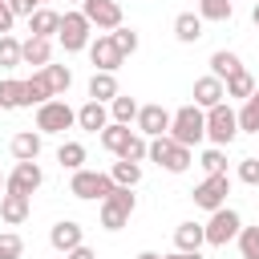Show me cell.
<instances>
[{
  "label": "cell",
  "mask_w": 259,
  "mask_h": 259,
  "mask_svg": "<svg viewBox=\"0 0 259 259\" xmlns=\"http://www.w3.org/2000/svg\"><path fill=\"white\" fill-rule=\"evenodd\" d=\"M89 61H93V73H117L125 57L117 53V45H113V40H109V32H105V36L89 40Z\"/></svg>",
  "instance_id": "obj_12"
},
{
  "label": "cell",
  "mask_w": 259,
  "mask_h": 259,
  "mask_svg": "<svg viewBox=\"0 0 259 259\" xmlns=\"http://www.w3.org/2000/svg\"><path fill=\"white\" fill-rule=\"evenodd\" d=\"M130 134H134L130 125H117V121H109V125L101 130V146H105L109 154H117V158H121V150H125V142H130Z\"/></svg>",
  "instance_id": "obj_29"
},
{
  "label": "cell",
  "mask_w": 259,
  "mask_h": 259,
  "mask_svg": "<svg viewBox=\"0 0 259 259\" xmlns=\"http://www.w3.org/2000/svg\"><path fill=\"white\" fill-rule=\"evenodd\" d=\"M198 16L202 20H231L235 16V0H198Z\"/></svg>",
  "instance_id": "obj_32"
},
{
  "label": "cell",
  "mask_w": 259,
  "mask_h": 259,
  "mask_svg": "<svg viewBox=\"0 0 259 259\" xmlns=\"http://www.w3.org/2000/svg\"><path fill=\"white\" fill-rule=\"evenodd\" d=\"M89 32H93V24H89V20L81 16V8H77V12H65V16H61L57 40H61L65 53H81V49H89Z\"/></svg>",
  "instance_id": "obj_6"
},
{
  "label": "cell",
  "mask_w": 259,
  "mask_h": 259,
  "mask_svg": "<svg viewBox=\"0 0 259 259\" xmlns=\"http://www.w3.org/2000/svg\"><path fill=\"white\" fill-rule=\"evenodd\" d=\"M12 158H16V162H36V158H40V134L20 130V134L12 138Z\"/></svg>",
  "instance_id": "obj_22"
},
{
  "label": "cell",
  "mask_w": 259,
  "mask_h": 259,
  "mask_svg": "<svg viewBox=\"0 0 259 259\" xmlns=\"http://www.w3.org/2000/svg\"><path fill=\"white\" fill-rule=\"evenodd\" d=\"M117 93H121V89H117V77H113V73H93V77H89V101L109 105Z\"/></svg>",
  "instance_id": "obj_21"
},
{
  "label": "cell",
  "mask_w": 259,
  "mask_h": 259,
  "mask_svg": "<svg viewBox=\"0 0 259 259\" xmlns=\"http://www.w3.org/2000/svg\"><path fill=\"white\" fill-rule=\"evenodd\" d=\"M174 36H178L182 45L202 40V16H198V12H178V16H174Z\"/></svg>",
  "instance_id": "obj_20"
},
{
  "label": "cell",
  "mask_w": 259,
  "mask_h": 259,
  "mask_svg": "<svg viewBox=\"0 0 259 259\" xmlns=\"http://www.w3.org/2000/svg\"><path fill=\"white\" fill-rule=\"evenodd\" d=\"M0 65L4 69H16L20 65V40L8 32V36H0Z\"/></svg>",
  "instance_id": "obj_38"
},
{
  "label": "cell",
  "mask_w": 259,
  "mask_h": 259,
  "mask_svg": "<svg viewBox=\"0 0 259 259\" xmlns=\"http://www.w3.org/2000/svg\"><path fill=\"white\" fill-rule=\"evenodd\" d=\"M162 259H202L198 251H174V255H162Z\"/></svg>",
  "instance_id": "obj_45"
},
{
  "label": "cell",
  "mask_w": 259,
  "mask_h": 259,
  "mask_svg": "<svg viewBox=\"0 0 259 259\" xmlns=\"http://www.w3.org/2000/svg\"><path fill=\"white\" fill-rule=\"evenodd\" d=\"M134 121H138V134H142V138H162V134H170V113H166L162 105H142Z\"/></svg>",
  "instance_id": "obj_13"
},
{
  "label": "cell",
  "mask_w": 259,
  "mask_h": 259,
  "mask_svg": "<svg viewBox=\"0 0 259 259\" xmlns=\"http://www.w3.org/2000/svg\"><path fill=\"white\" fill-rule=\"evenodd\" d=\"M53 61V40H45V36H28V40H20V65H36V69H45Z\"/></svg>",
  "instance_id": "obj_17"
},
{
  "label": "cell",
  "mask_w": 259,
  "mask_h": 259,
  "mask_svg": "<svg viewBox=\"0 0 259 259\" xmlns=\"http://www.w3.org/2000/svg\"><path fill=\"white\" fill-rule=\"evenodd\" d=\"M235 239H239V255L243 259H259V227H243Z\"/></svg>",
  "instance_id": "obj_36"
},
{
  "label": "cell",
  "mask_w": 259,
  "mask_h": 259,
  "mask_svg": "<svg viewBox=\"0 0 259 259\" xmlns=\"http://www.w3.org/2000/svg\"><path fill=\"white\" fill-rule=\"evenodd\" d=\"M24 255V239L16 231H4L0 235V259H20Z\"/></svg>",
  "instance_id": "obj_40"
},
{
  "label": "cell",
  "mask_w": 259,
  "mask_h": 259,
  "mask_svg": "<svg viewBox=\"0 0 259 259\" xmlns=\"http://www.w3.org/2000/svg\"><path fill=\"white\" fill-rule=\"evenodd\" d=\"M150 162H158L162 170H170V174H182V170H190V162H194V154L186 150V146H178L170 134H162V138H150V154H146Z\"/></svg>",
  "instance_id": "obj_2"
},
{
  "label": "cell",
  "mask_w": 259,
  "mask_h": 259,
  "mask_svg": "<svg viewBox=\"0 0 259 259\" xmlns=\"http://www.w3.org/2000/svg\"><path fill=\"white\" fill-rule=\"evenodd\" d=\"M146 154H150V142H146L142 134H130V142H125L121 158H125V162H138V166H142V162H146Z\"/></svg>",
  "instance_id": "obj_37"
},
{
  "label": "cell",
  "mask_w": 259,
  "mask_h": 259,
  "mask_svg": "<svg viewBox=\"0 0 259 259\" xmlns=\"http://www.w3.org/2000/svg\"><path fill=\"white\" fill-rule=\"evenodd\" d=\"M251 97H259V81H255V93H251Z\"/></svg>",
  "instance_id": "obj_48"
},
{
  "label": "cell",
  "mask_w": 259,
  "mask_h": 259,
  "mask_svg": "<svg viewBox=\"0 0 259 259\" xmlns=\"http://www.w3.org/2000/svg\"><path fill=\"white\" fill-rule=\"evenodd\" d=\"M235 121H239L243 134H259V97H247L243 109L235 113Z\"/></svg>",
  "instance_id": "obj_34"
},
{
  "label": "cell",
  "mask_w": 259,
  "mask_h": 259,
  "mask_svg": "<svg viewBox=\"0 0 259 259\" xmlns=\"http://www.w3.org/2000/svg\"><path fill=\"white\" fill-rule=\"evenodd\" d=\"M81 16L93 24V28H121V4L117 0H81Z\"/></svg>",
  "instance_id": "obj_10"
},
{
  "label": "cell",
  "mask_w": 259,
  "mask_h": 259,
  "mask_svg": "<svg viewBox=\"0 0 259 259\" xmlns=\"http://www.w3.org/2000/svg\"><path fill=\"white\" fill-rule=\"evenodd\" d=\"M28 210H32V198H28V194H16V190H4V194H0V219H4L8 227H20V223L28 219Z\"/></svg>",
  "instance_id": "obj_14"
},
{
  "label": "cell",
  "mask_w": 259,
  "mask_h": 259,
  "mask_svg": "<svg viewBox=\"0 0 259 259\" xmlns=\"http://www.w3.org/2000/svg\"><path fill=\"white\" fill-rule=\"evenodd\" d=\"M57 162H61L65 170H85V146H81V142H61Z\"/></svg>",
  "instance_id": "obj_33"
},
{
  "label": "cell",
  "mask_w": 259,
  "mask_h": 259,
  "mask_svg": "<svg viewBox=\"0 0 259 259\" xmlns=\"http://www.w3.org/2000/svg\"><path fill=\"white\" fill-rule=\"evenodd\" d=\"M138 259H162V255H154V251H142V255H138Z\"/></svg>",
  "instance_id": "obj_47"
},
{
  "label": "cell",
  "mask_w": 259,
  "mask_h": 259,
  "mask_svg": "<svg viewBox=\"0 0 259 259\" xmlns=\"http://www.w3.org/2000/svg\"><path fill=\"white\" fill-rule=\"evenodd\" d=\"M138 109H142V105H138V101H134L130 93H117V97L109 101V117H113L117 125H130V121L138 117Z\"/></svg>",
  "instance_id": "obj_28"
},
{
  "label": "cell",
  "mask_w": 259,
  "mask_h": 259,
  "mask_svg": "<svg viewBox=\"0 0 259 259\" xmlns=\"http://www.w3.org/2000/svg\"><path fill=\"white\" fill-rule=\"evenodd\" d=\"M8 8H12V16H32L40 4L36 0H8Z\"/></svg>",
  "instance_id": "obj_42"
},
{
  "label": "cell",
  "mask_w": 259,
  "mask_h": 259,
  "mask_svg": "<svg viewBox=\"0 0 259 259\" xmlns=\"http://www.w3.org/2000/svg\"><path fill=\"white\" fill-rule=\"evenodd\" d=\"M20 105H24V81L4 77L0 81V109H20Z\"/></svg>",
  "instance_id": "obj_31"
},
{
  "label": "cell",
  "mask_w": 259,
  "mask_h": 259,
  "mask_svg": "<svg viewBox=\"0 0 259 259\" xmlns=\"http://www.w3.org/2000/svg\"><path fill=\"white\" fill-rule=\"evenodd\" d=\"M251 20H255V28H259V0H255V8H251Z\"/></svg>",
  "instance_id": "obj_46"
},
{
  "label": "cell",
  "mask_w": 259,
  "mask_h": 259,
  "mask_svg": "<svg viewBox=\"0 0 259 259\" xmlns=\"http://www.w3.org/2000/svg\"><path fill=\"white\" fill-rule=\"evenodd\" d=\"M170 138L178 142V146H198L202 138H206V109H198V105H182L178 113H170Z\"/></svg>",
  "instance_id": "obj_1"
},
{
  "label": "cell",
  "mask_w": 259,
  "mask_h": 259,
  "mask_svg": "<svg viewBox=\"0 0 259 259\" xmlns=\"http://www.w3.org/2000/svg\"><path fill=\"white\" fill-rule=\"evenodd\" d=\"M0 190H4V178H0Z\"/></svg>",
  "instance_id": "obj_50"
},
{
  "label": "cell",
  "mask_w": 259,
  "mask_h": 259,
  "mask_svg": "<svg viewBox=\"0 0 259 259\" xmlns=\"http://www.w3.org/2000/svg\"><path fill=\"white\" fill-rule=\"evenodd\" d=\"M239 182L259 186V158H243V162H239Z\"/></svg>",
  "instance_id": "obj_41"
},
{
  "label": "cell",
  "mask_w": 259,
  "mask_h": 259,
  "mask_svg": "<svg viewBox=\"0 0 259 259\" xmlns=\"http://www.w3.org/2000/svg\"><path fill=\"white\" fill-rule=\"evenodd\" d=\"M223 89H227V97H239V101H247V97L255 93V77H251L247 69H239L235 77H227V81H223Z\"/></svg>",
  "instance_id": "obj_30"
},
{
  "label": "cell",
  "mask_w": 259,
  "mask_h": 259,
  "mask_svg": "<svg viewBox=\"0 0 259 259\" xmlns=\"http://www.w3.org/2000/svg\"><path fill=\"white\" fill-rule=\"evenodd\" d=\"M109 40L117 45V53H121V57H134V53H138V32H134V28H125V24H121V28H113V32H109Z\"/></svg>",
  "instance_id": "obj_35"
},
{
  "label": "cell",
  "mask_w": 259,
  "mask_h": 259,
  "mask_svg": "<svg viewBox=\"0 0 259 259\" xmlns=\"http://www.w3.org/2000/svg\"><path fill=\"white\" fill-rule=\"evenodd\" d=\"M49 243L57 247V251H73V247H81L85 243V231H81V223H73V219H61L53 231H49Z\"/></svg>",
  "instance_id": "obj_15"
},
{
  "label": "cell",
  "mask_w": 259,
  "mask_h": 259,
  "mask_svg": "<svg viewBox=\"0 0 259 259\" xmlns=\"http://www.w3.org/2000/svg\"><path fill=\"white\" fill-rule=\"evenodd\" d=\"M36 4H40V8H45V4H49V0H36Z\"/></svg>",
  "instance_id": "obj_49"
},
{
  "label": "cell",
  "mask_w": 259,
  "mask_h": 259,
  "mask_svg": "<svg viewBox=\"0 0 259 259\" xmlns=\"http://www.w3.org/2000/svg\"><path fill=\"white\" fill-rule=\"evenodd\" d=\"M223 97H227V89H223V81L219 77H198L194 81V105L198 109H214V105H223Z\"/></svg>",
  "instance_id": "obj_16"
},
{
  "label": "cell",
  "mask_w": 259,
  "mask_h": 259,
  "mask_svg": "<svg viewBox=\"0 0 259 259\" xmlns=\"http://www.w3.org/2000/svg\"><path fill=\"white\" fill-rule=\"evenodd\" d=\"M109 190H113V178L105 170H73V182H69V194L73 198L93 202V198H105Z\"/></svg>",
  "instance_id": "obj_8"
},
{
  "label": "cell",
  "mask_w": 259,
  "mask_h": 259,
  "mask_svg": "<svg viewBox=\"0 0 259 259\" xmlns=\"http://www.w3.org/2000/svg\"><path fill=\"white\" fill-rule=\"evenodd\" d=\"M198 166H202L206 174H227V154H223L219 146H210V150L198 158Z\"/></svg>",
  "instance_id": "obj_39"
},
{
  "label": "cell",
  "mask_w": 259,
  "mask_h": 259,
  "mask_svg": "<svg viewBox=\"0 0 259 259\" xmlns=\"http://www.w3.org/2000/svg\"><path fill=\"white\" fill-rule=\"evenodd\" d=\"M235 134H239V121H235V109L223 101V105H214V109H206V138L219 146V150H227L231 142H235Z\"/></svg>",
  "instance_id": "obj_7"
},
{
  "label": "cell",
  "mask_w": 259,
  "mask_h": 259,
  "mask_svg": "<svg viewBox=\"0 0 259 259\" xmlns=\"http://www.w3.org/2000/svg\"><path fill=\"white\" fill-rule=\"evenodd\" d=\"M0 4H4V0H0Z\"/></svg>",
  "instance_id": "obj_51"
},
{
  "label": "cell",
  "mask_w": 259,
  "mask_h": 259,
  "mask_svg": "<svg viewBox=\"0 0 259 259\" xmlns=\"http://www.w3.org/2000/svg\"><path fill=\"white\" fill-rule=\"evenodd\" d=\"M202 243H206L202 223H178L174 227V251H198Z\"/></svg>",
  "instance_id": "obj_23"
},
{
  "label": "cell",
  "mask_w": 259,
  "mask_h": 259,
  "mask_svg": "<svg viewBox=\"0 0 259 259\" xmlns=\"http://www.w3.org/2000/svg\"><path fill=\"white\" fill-rule=\"evenodd\" d=\"M243 69V61H239V53H231V49H219V53H210V77H219V81H227V77H235Z\"/></svg>",
  "instance_id": "obj_24"
},
{
  "label": "cell",
  "mask_w": 259,
  "mask_h": 259,
  "mask_svg": "<svg viewBox=\"0 0 259 259\" xmlns=\"http://www.w3.org/2000/svg\"><path fill=\"white\" fill-rule=\"evenodd\" d=\"M227 194H231V178H227V174H206V178L190 190L194 206H202V210H219V206H227Z\"/></svg>",
  "instance_id": "obj_9"
},
{
  "label": "cell",
  "mask_w": 259,
  "mask_h": 259,
  "mask_svg": "<svg viewBox=\"0 0 259 259\" xmlns=\"http://www.w3.org/2000/svg\"><path fill=\"white\" fill-rule=\"evenodd\" d=\"M77 125V109H69L65 97H53L45 105H36V134H65Z\"/></svg>",
  "instance_id": "obj_4"
},
{
  "label": "cell",
  "mask_w": 259,
  "mask_h": 259,
  "mask_svg": "<svg viewBox=\"0 0 259 259\" xmlns=\"http://www.w3.org/2000/svg\"><path fill=\"white\" fill-rule=\"evenodd\" d=\"M57 28H61V12H53L49 4H45V8H36V12L28 16V32H32V36L53 40V36H57Z\"/></svg>",
  "instance_id": "obj_18"
},
{
  "label": "cell",
  "mask_w": 259,
  "mask_h": 259,
  "mask_svg": "<svg viewBox=\"0 0 259 259\" xmlns=\"http://www.w3.org/2000/svg\"><path fill=\"white\" fill-rule=\"evenodd\" d=\"M45 101H53V89H49L45 73L36 69V73L24 81V105H45Z\"/></svg>",
  "instance_id": "obj_26"
},
{
  "label": "cell",
  "mask_w": 259,
  "mask_h": 259,
  "mask_svg": "<svg viewBox=\"0 0 259 259\" xmlns=\"http://www.w3.org/2000/svg\"><path fill=\"white\" fill-rule=\"evenodd\" d=\"M45 73V81H49V89H53V97H61V93H69V85H73V73H69V65H45L40 69Z\"/></svg>",
  "instance_id": "obj_27"
},
{
  "label": "cell",
  "mask_w": 259,
  "mask_h": 259,
  "mask_svg": "<svg viewBox=\"0 0 259 259\" xmlns=\"http://www.w3.org/2000/svg\"><path fill=\"white\" fill-rule=\"evenodd\" d=\"M239 231H243V219H239V210H231V206L210 210V223L202 227V235H206V243H210V247H227Z\"/></svg>",
  "instance_id": "obj_5"
},
{
  "label": "cell",
  "mask_w": 259,
  "mask_h": 259,
  "mask_svg": "<svg viewBox=\"0 0 259 259\" xmlns=\"http://www.w3.org/2000/svg\"><path fill=\"white\" fill-rule=\"evenodd\" d=\"M12 20H16V16H12L8 0H4V4H0V36H8V32H12Z\"/></svg>",
  "instance_id": "obj_43"
},
{
  "label": "cell",
  "mask_w": 259,
  "mask_h": 259,
  "mask_svg": "<svg viewBox=\"0 0 259 259\" xmlns=\"http://www.w3.org/2000/svg\"><path fill=\"white\" fill-rule=\"evenodd\" d=\"M109 178H113V186H125V190H134V186L142 182V166H138V162H125V158H117V162L109 166Z\"/></svg>",
  "instance_id": "obj_25"
},
{
  "label": "cell",
  "mask_w": 259,
  "mask_h": 259,
  "mask_svg": "<svg viewBox=\"0 0 259 259\" xmlns=\"http://www.w3.org/2000/svg\"><path fill=\"white\" fill-rule=\"evenodd\" d=\"M77 125L89 130V134H101V130L109 125V109H105L101 101H85V105L77 109Z\"/></svg>",
  "instance_id": "obj_19"
},
{
  "label": "cell",
  "mask_w": 259,
  "mask_h": 259,
  "mask_svg": "<svg viewBox=\"0 0 259 259\" xmlns=\"http://www.w3.org/2000/svg\"><path fill=\"white\" fill-rule=\"evenodd\" d=\"M40 182H45V170L36 162H16L12 174H8V182H4V190H16V194H28L32 198L40 190Z\"/></svg>",
  "instance_id": "obj_11"
},
{
  "label": "cell",
  "mask_w": 259,
  "mask_h": 259,
  "mask_svg": "<svg viewBox=\"0 0 259 259\" xmlns=\"http://www.w3.org/2000/svg\"><path fill=\"white\" fill-rule=\"evenodd\" d=\"M134 206H138L134 190H125V186H113V190L101 198V227H105V231H121V227L130 223Z\"/></svg>",
  "instance_id": "obj_3"
},
{
  "label": "cell",
  "mask_w": 259,
  "mask_h": 259,
  "mask_svg": "<svg viewBox=\"0 0 259 259\" xmlns=\"http://www.w3.org/2000/svg\"><path fill=\"white\" fill-rule=\"evenodd\" d=\"M65 259H97V255H93V251H89V247H85V243H81V247H73V251H69V255H65Z\"/></svg>",
  "instance_id": "obj_44"
},
{
  "label": "cell",
  "mask_w": 259,
  "mask_h": 259,
  "mask_svg": "<svg viewBox=\"0 0 259 259\" xmlns=\"http://www.w3.org/2000/svg\"><path fill=\"white\" fill-rule=\"evenodd\" d=\"M77 4H81V0H77Z\"/></svg>",
  "instance_id": "obj_52"
}]
</instances>
